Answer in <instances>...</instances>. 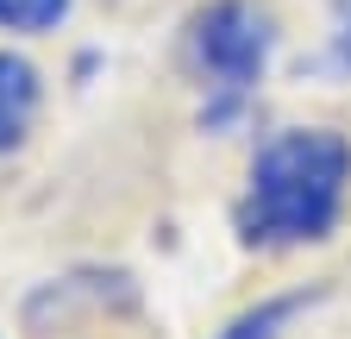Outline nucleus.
I'll return each instance as SVG.
<instances>
[{"instance_id": "obj_1", "label": "nucleus", "mask_w": 351, "mask_h": 339, "mask_svg": "<svg viewBox=\"0 0 351 339\" xmlns=\"http://www.w3.org/2000/svg\"><path fill=\"white\" fill-rule=\"evenodd\" d=\"M351 183V145L326 126L276 132L251 163L239 233L251 245H314L332 233Z\"/></svg>"}, {"instance_id": "obj_2", "label": "nucleus", "mask_w": 351, "mask_h": 339, "mask_svg": "<svg viewBox=\"0 0 351 339\" xmlns=\"http://www.w3.org/2000/svg\"><path fill=\"white\" fill-rule=\"evenodd\" d=\"M195 63L207 75V89L219 95V113L239 107L270 63V19L251 0H213L195 19Z\"/></svg>"}, {"instance_id": "obj_3", "label": "nucleus", "mask_w": 351, "mask_h": 339, "mask_svg": "<svg viewBox=\"0 0 351 339\" xmlns=\"http://www.w3.org/2000/svg\"><path fill=\"white\" fill-rule=\"evenodd\" d=\"M32 113H38V69L13 51H0V151H13L25 139Z\"/></svg>"}, {"instance_id": "obj_4", "label": "nucleus", "mask_w": 351, "mask_h": 339, "mask_svg": "<svg viewBox=\"0 0 351 339\" xmlns=\"http://www.w3.org/2000/svg\"><path fill=\"white\" fill-rule=\"evenodd\" d=\"M307 308V295H270V302H257L251 314H239L226 333H219V339H276L295 314Z\"/></svg>"}, {"instance_id": "obj_5", "label": "nucleus", "mask_w": 351, "mask_h": 339, "mask_svg": "<svg viewBox=\"0 0 351 339\" xmlns=\"http://www.w3.org/2000/svg\"><path fill=\"white\" fill-rule=\"evenodd\" d=\"M69 13V0H0V25L7 32H51Z\"/></svg>"}, {"instance_id": "obj_6", "label": "nucleus", "mask_w": 351, "mask_h": 339, "mask_svg": "<svg viewBox=\"0 0 351 339\" xmlns=\"http://www.w3.org/2000/svg\"><path fill=\"white\" fill-rule=\"evenodd\" d=\"M326 63L339 75H351V0H332V45H326Z\"/></svg>"}]
</instances>
